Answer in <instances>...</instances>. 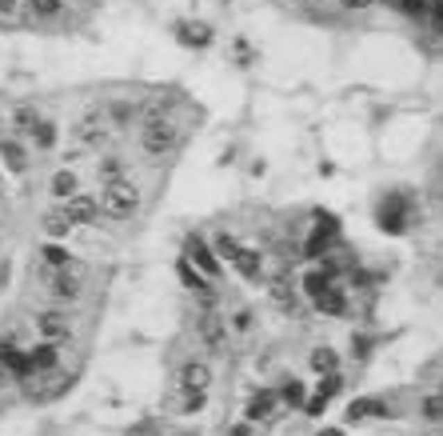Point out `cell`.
<instances>
[{
    "instance_id": "2e32d148",
    "label": "cell",
    "mask_w": 443,
    "mask_h": 436,
    "mask_svg": "<svg viewBox=\"0 0 443 436\" xmlns=\"http://www.w3.org/2000/svg\"><path fill=\"white\" fill-rule=\"evenodd\" d=\"M364 417H387V408H383L380 401H351L348 420H364Z\"/></svg>"
},
{
    "instance_id": "ba28073f",
    "label": "cell",
    "mask_w": 443,
    "mask_h": 436,
    "mask_svg": "<svg viewBox=\"0 0 443 436\" xmlns=\"http://www.w3.org/2000/svg\"><path fill=\"white\" fill-rule=\"evenodd\" d=\"M208 380H212V372H208V364H200V360H188V364L180 369V388H184V392H204Z\"/></svg>"
},
{
    "instance_id": "603a6c76",
    "label": "cell",
    "mask_w": 443,
    "mask_h": 436,
    "mask_svg": "<svg viewBox=\"0 0 443 436\" xmlns=\"http://www.w3.org/2000/svg\"><path fill=\"white\" fill-rule=\"evenodd\" d=\"M312 369L316 372H335V353L332 348H316V353H312Z\"/></svg>"
},
{
    "instance_id": "8d00e7d4",
    "label": "cell",
    "mask_w": 443,
    "mask_h": 436,
    "mask_svg": "<svg viewBox=\"0 0 443 436\" xmlns=\"http://www.w3.org/2000/svg\"><path fill=\"white\" fill-rule=\"evenodd\" d=\"M252 324V312H236V328H248Z\"/></svg>"
},
{
    "instance_id": "7a4b0ae2",
    "label": "cell",
    "mask_w": 443,
    "mask_h": 436,
    "mask_svg": "<svg viewBox=\"0 0 443 436\" xmlns=\"http://www.w3.org/2000/svg\"><path fill=\"white\" fill-rule=\"evenodd\" d=\"M140 145H144V152L148 156H168L176 148V124L172 120H164V116H148V124H144V132H140Z\"/></svg>"
},
{
    "instance_id": "9a60e30c",
    "label": "cell",
    "mask_w": 443,
    "mask_h": 436,
    "mask_svg": "<svg viewBox=\"0 0 443 436\" xmlns=\"http://www.w3.org/2000/svg\"><path fill=\"white\" fill-rule=\"evenodd\" d=\"M28 360H32V372H52L56 369V348H52V344H40V348L28 353Z\"/></svg>"
},
{
    "instance_id": "5b68a950",
    "label": "cell",
    "mask_w": 443,
    "mask_h": 436,
    "mask_svg": "<svg viewBox=\"0 0 443 436\" xmlns=\"http://www.w3.org/2000/svg\"><path fill=\"white\" fill-rule=\"evenodd\" d=\"M52 296L56 300H76L80 296V268H60V273L52 276Z\"/></svg>"
},
{
    "instance_id": "cb8c5ba5",
    "label": "cell",
    "mask_w": 443,
    "mask_h": 436,
    "mask_svg": "<svg viewBox=\"0 0 443 436\" xmlns=\"http://www.w3.org/2000/svg\"><path fill=\"white\" fill-rule=\"evenodd\" d=\"M116 177H124V161H120V156L100 161V180H116Z\"/></svg>"
},
{
    "instance_id": "d6986e66",
    "label": "cell",
    "mask_w": 443,
    "mask_h": 436,
    "mask_svg": "<svg viewBox=\"0 0 443 436\" xmlns=\"http://www.w3.org/2000/svg\"><path fill=\"white\" fill-rule=\"evenodd\" d=\"M328 284H332V273H328V268H324V273H308V276H303V289H308V296H312V300H316Z\"/></svg>"
},
{
    "instance_id": "9c48e42d",
    "label": "cell",
    "mask_w": 443,
    "mask_h": 436,
    "mask_svg": "<svg viewBox=\"0 0 443 436\" xmlns=\"http://www.w3.org/2000/svg\"><path fill=\"white\" fill-rule=\"evenodd\" d=\"M0 360H4V372H8V376H16V380L32 376V360H28V353H20V348H8V344H0Z\"/></svg>"
},
{
    "instance_id": "836d02e7",
    "label": "cell",
    "mask_w": 443,
    "mask_h": 436,
    "mask_svg": "<svg viewBox=\"0 0 443 436\" xmlns=\"http://www.w3.org/2000/svg\"><path fill=\"white\" fill-rule=\"evenodd\" d=\"M284 401L287 404H303V388L296 385V380H292V385H284Z\"/></svg>"
},
{
    "instance_id": "4fadbf2b",
    "label": "cell",
    "mask_w": 443,
    "mask_h": 436,
    "mask_svg": "<svg viewBox=\"0 0 443 436\" xmlns=\"http://www.w3.org/2000/svg\"><path fill=\"white\" fill-rule=\"evenodd\" d=\"M232 264H236V273L248 276V280H256V276H260V268H264V260H260V252H256V248H240L236 257H232Z\"/></svg>"
},
{
    "instance_id": "484cf974",
    "label": "cell",
    "mask_w": 443,
    "mask_h": 436,
    "mask_svg": "<svg viewBox=\"0 0 443 436\" xmlns=\"http://www.w3.org/2000/svg\"><path fill=\"white\" fill-rule=\"evenodd\" d=\"M340 388H344V380H340V372H328V376L319 380V396H328V401H332V396L340 392Z\"/></svg>"
},
{
    "instance_id": "7402d4cb",
    "label": "cell",
    "mask_w": 443,
    "mask_h": 436,
    "mask_svg": "<svg viewBox=\"0 0 443 436\" xmlns=\"http://www.w3.org/2000/svg\"><path fill=\"white\" fill-rule=\"evenodd\" d=\"M44 228H48V236H68V228H72V220H68L64 212H48Z\"/></svg>"
},
{
    "instance_id": "74e56055",
    "label": "cell",
    "mask_w": 443,
    "mask_h": 436,
    "mask_svg": "<svg viewBox=\"0 0 443 436\" xmlns=\"http://www.w3.org/2000/svg\"><path fill=\"white\" fill-rule=\"evenodd\" d=\"M344 4H348V8H367L371 0H344Z\"/></svg>"
},
{
    "instance_id": "e0dca14e",
    "label": "cell",
    "mask_w": 443,
    "mask_h": 436,
    "mask_svg": "<svg viewBox=\"0 0 443 436\" xmlns=\"http://www.w3.org/2000/svg\"><path fill=\"white\" fill-rule=\"evenodd\" d=\"M271 408H276V392H260V396H252V404H248V420L271 417Z\"/></svg>"
},
{
    "instance_id": "ac0fdd59",
    "label": "cell",
    "mask_w": 443,
    "mask_h": 436,
    "mask_svg": "<svg viewBox=\"0 0 443 436\" xmlns=\"http://www.w3.org/2000/svg\"><path fill=\"white\" fill-rule=\"evenodd\" d=\"M52 193L60 196V200L76 196V172H56V177H52Z\"/></svg>"
},
{
    "instance_id": "277c9868",
    "label": "cell",
    "mask_w": 443,
    "mask_h": 436,
    "mask_svg": "<svg viewBox=\"0 0 443 436\" xmlns=\"http://www.w3.org/2000/svg\"><path fill=\"white\" fill-rule=\"evenodd\" d=\"M64 216H68V220H72V225H92L96 220V212H100V204H96L92 196H68V200H64Z\"/></svg>"
},
{
    "instance_id": "ab89813d",
    "label": "cell",
    "mask_w": 443,
    "mask_h": 436,
    "mask_svg": "<svg viewBox=\"0 0 443 436\" xmlns=\"http://www.w3.org/2000/svg\"><path fill=\"white\" fill-rule=\"evenodd\" d=\"M319 436H344V433H340V428H324Z\"/></svg>"
},
{
    "instance_id": "ffe728a7",
    "label": "cell",
    "mask_w": 443,
    "mask_h": 436,
    "mask_svg": "<svg viewBox=\"0 0 443 436\" xmlns=\"http://www.w3.org/2000/svg\"><path fill=\"white\" fill-rule=\"evenodd\" d=\"M176 273H180V280H184L188 289H196V292H204V289H208V284H204V276L196 273V268H192L188 260H180V264H176Z\"/></svg>"
},
{
    "instance_id": "3957f363",
    "label": "cell",
    "mask_w": 443,
    "mask_h": 436,
    "mask_svg": "<svg viewBox=\"0 0 443 436\" xmlns=\"http://www.w3.org/2000/svg\"><path fill=\"white\" fill-rule=\"evenodd\" d=\"M36 328H40V337H44L48 344L72 337V321H68L64 312H56V308H52V312H40V316H36Z\"/></svg>"
},
{
    "instance_id": "30bf717a",
    "label": "cell",
    "mask_w": 443,
    "mask_h": 436,
    "mask_svg": "<svg viewBox=\"0 0 443 436\" xmlns=\"http://www.w3.org/2000/svg\"><path fill=\"white\" fill-rule=\"evenodd\" d=\"M332 236H335V220L332 216H319V228L312 232V241L303 244V257H324V248L332 244Z\"/></svg>"
},
{
    "instance_id": "e575fe53",
    "label": "cell",
    "mask_w": 443,
    "mask_h": 436,
    "mask_svg": "<svg viewBox=\"0 0 443 436\" xmlns=\"http://www.w3.org/2000/svg\"><path fill=\"white\" fill-rule=\"evenodd\" d=\"M204 408V392H188L184 396V412H200Z\"/></svg>"
},
{
    "instance_id": "4316f807",
    "label": "cell",
    "mask_w": 443,
    "mask_h": 436,
    "mask_svg": "<svg viewBox=\"0 0 443 436\" xmlns=\"http://www.w3.org/2000/svg\"><path fill=\"white\" fill-rule=\"evenodd\" d=\"M36 124H40V116L32 113V108H16V129H24V132H36Z\"/></svg>"
},
{
    "instance_id": "8fae6325",
    "label": "cell",
    "mask_w": 443,
    "mask_h": 436,
    "mask_svg": "<svg viewBox=\"0 0 443 436\" xmlns=\"http://www.w3.org/2000/svg\"><path fill=\"white\" fill-rule=\"evenodd\" d=\"M316 308L324 312V316H344V308H348V296L335 289V284H328V289L316 296Z\"/></svg>"
},
{
    "instance_id": "6da1fadb",
    "label": "cell",
    "mask_w": 443,
    "mask_h": 436,
    "mask_svg": "<svg viewBox=\"0 0 443 436\" xmlns=\"http://www.w3.org/2000/svg\"><path fill=\"white\" fill-rule=\"evenodd\" d=\"M140 209V188L132 184L128 177H116V180H104V193H100V212L112 216V220H124L132 212Z\"/></svg>"
},
{
    "instance_id": "5bb4252c",
    "label": "cell",
    "mask_w": 443,
    "mask_h": 436,
    "mask_svg": "<svg viewBox=\"0 0 443 436\" xmlns=\"http://www.w3.org/2000/svg\"><path fill=\"white\" fill-rule=\"evenodd\" d=\"M0 156H4V164H8V172H24V168H28L24 148L16 145V140H0Z\"/></svg>"
},
{
    "instance_id": "83f0119b",
    "label": "cell",
    "mask_w": 443,
    "mask_h": 436,
    "mask_svg": "<svg viewBox=\"0 0 443 436\" xmlns=\"http://www.w3.org/2000/svg\"><path fill=\"white\" fill-rule=\"evenodd\" d=\"M44 260H48V264H56V268H68V248H60V244H48V248H44Z\"/></svg>"
},
{
    "instance_id": "f546056e",
    "label": "cell",
    "mask_w": 443,
    "mask_h": 436,
    "mask_svg": "<svg viewBox=\"0 0 443 436\" xmlns=\"http://www.w3.org/2000/svg\"><path fill=\"white\" fill-rule=\"evenodd\" d=\"M32 13L36 17H56L60 13V0H32Z\"/></svg>"
},
{
    "instance_id": "f1b7e54d",
    "label": "cell",
    "mask_w": 443,
    "mask_h": 436,
    "mask_svg": "<svg viewBox=\"0 0 443 436\" xmlns=\"http://www.w3.org/2000/svg\"><path fill=\"white\" fill-rule=\"evenodd\" d=\"M52 140H56V129H52L48 120H40V124H36V145H40V148H52Z\"/></svg>"
},
{
    "instance_id": "1f68e13d",
    "label": "cell",
    "mask_w": 443,
    "mask_h": 436,
    "mask_svg": "<svg viewBox=\"0 0 443 436\" xmlns=\"http://www.w3.org/2000/svg\"><path fill=\"white\" fill-rule=\"evenodd\" d=\"M399 8H403L408 17H424V13H428V0H399Z\"/></svg>"
},
{
    "instance_id": "f35d334b",
    "label": "cell",
    "mask_w": 443,
    "mask_h": 436,
    "mask_svg": "<svg viewBox=\"0 0 443 436\" xmlns=\"http://www.w3.org/2000/svg\"><path fill=\"white\" fill-rule=\"evenodd\" d=\"M431 13H435V20L443 24V0H435V8H431Z\"/></svg>"
},
{
    "instance_id": "d6a6232c",
    "label": "cell",
    "mask_w": 443,
    "mask_h": 436,
    "mask_svg": "<svg viewBox=\"0 0 443 436\" xmlns=\"http://www.w3.org/2000/svg\"><path fill=\"white\" fill-rule=\"evenodd\" d=\"M216 252H224V257L232 260V257H236V252H240V244H236V241H232V236H228V232H224L220 241H216Z\"/></svg>"
},
{
    "instance_id": "d590c367",
    "label": "cell",
    "mask_w": 443,
    "mask_h": 436,
    "mask_svg": "<svg viewBox=\"0 0 443 436\" xmlns=\"http://www.w3.org/2000/svg\"><path fill=\"white\" fill-rule=\"evenodd\" d=\"M16 13V0H0V17H12Z\"/></svg>"
},
{
    "instance_id": "8992f818",
    "label": "cell",
    "mask_w": 443,
    "mask_h": 436,
    "mask_svg": "<svg viewBox=\"0 0 443 436\" xmlns=\"http://www.w3.org/2000/svg\"><path fill=\"white\" fill-rule=\"evenodd\" d=\"M403 209H408V200H403V196L383 200V204H380V228H383V232H403Z\"/></svg>"
},
{
    "instance_id": "4dcf8cb0",
    "label": "cell",
    "mask_w": 443,
    "mask_h": 436,
    "mask_svg": "<svg viewBox=\"0 0 443 436\" xmlns=\"http://www.w3.org/2000/svg\"><path fill=\"white\" fill-rule=\"evenodd\" d=\"M324 408H328V396H312V401H303V412H308V417H324Z\"/></svg>"
},
{
    "instance_id": "d4e9b609",
    "label": "cell",
    "mask_w": 443,
    "mask_h": 436,
    "mask_svg": "<svg viewBox=\"0 0 443 436\" xmlns=\"http://www.w3.org/2000/svg\"><path fill=\"white\" fill-rule=\"evenodd\" d=\"M419 408H424V417H428V420H435V424H440V420H443V392H440V396H428Z\"/></svg>"
},
{
    "instance_id": "44dd1931",
    "label": "cell",
    "mask_w": 443,
    "mask_h": 436,
    "mask_svg": "<svg viewBox=\"0 0 443 436\" xmlns=\"http://www.w3.org/2000/svg\"><path fill=\"white\" fill-rule=\"evenodd\" d=\"M80 136H84V140H100V136H104V120H100L96 113H88L84 124H80Z\"/></svg>"
},
{
    "instance_id": "7c38bea8",
    "label": "cell",
    "mask_w": 443,
    "mask_h": 436,
    "mask_svg": "<svg viewBox=\"0 0 443 436\" xmlns=\"http://www.w3.org/2000/svg\"><path fill=\"white\" fill-rule=\"evenodd\" d=\"M188 260H196V264H200V268H204L208 276H216V273H220V264H216V257H212V248H208V244L200 241V236H192V241H188Z\"/></svg>"
},
{
    "instance_id": "52a82bcc",
    "label": "cell",
    "mask_w": 443,
    "mask_h": 436,
    "mask_svg": "<svg viewBox=\"0 0 443 436\" xmlns=\"http://www.w3.org/2000/svg\"><path fill=\"white\" fill-rule=\"evenodd\" d=\"M196 332H200V340H204L208 348H220L224 337H228L224 316H216V312H204V316H200V324H196Z\"/></svg>"
}]
</instances>
